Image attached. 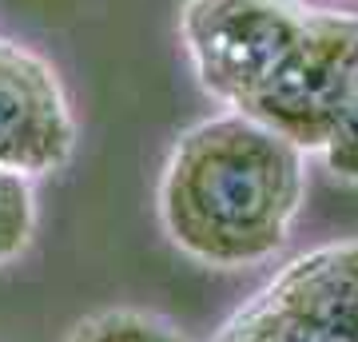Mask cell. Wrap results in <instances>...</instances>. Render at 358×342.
Returning <instances> with one entry per match:
<instances>
[{
    "label": "cell",
    "mask_w": 358,
    "mask_h": 342,
    "mask_svg": "<svg viewBox=\"0 0 358 342\" xmlns=\"http://www.w3.org/2000/svg\"><path fill=\"white\" fill-rule=\"evenodd\" d=\"M307 152L239 112L192 124L164 159L155 215L167 243L211 271H251L291 243L307 203Z\"/></svg>",
    "instance_id": "cell-1"
},
{
    "label": "cell",
    "mask_w": 358,
    "mask_h": 342,
    "mask_svg": "<svg viewBox=\"0 0 358 342\" xmlns=\"http://www.w3.org/2000/svg\"><path fill=\"white\" fill-rule=\"evenodd\" d=\"M315 8L307 0H183L179 48L195 84L223 112H247L307 32Z\"/></svg>",
    "instance_id": "cell-2"
},
{
    "label": "cell",
    "mask_w": 358,
    "mask_h": 342,
    "mask_svg": "<svg viewBox=\"0 0 358 342\" xmlns=\"http://www.w3.org/2000/svg\"><path fill=\"white\" fill-rule=\"evenodd\" d=\"M350 20H355V13L315 8L307 32L299 36L291 56L239 115L271 127L275 136L291 140L299 152L322 155V148L334 136V120H338Z\"/></svg>",
    "instance_id": "cell-3"
},
{
    "label": "cell",
    "mask_w": 358,
    "mask_h": 342,
    "mask_svg": "<svg viewBox=\"0 0 358 342\" xmlns=\"http://www.w3.org/2000/svg\"><path fill=\"white\" fill-rule=\"evenodd\" d=\"M76 152V115L44 56L0 36V167L40 179L68 167Z\"/></svg>",
    "instance_id": "cell-4"
},
{
    "label": "cell",
    "mask_w": 358,
    "mask_h": 342,
    "mask_svg": "<svg viewBox=\"0 0 358 342\" xmlns=\"http://www.w3.org/2000/svg\"><path fill=\"white\" fill-rule=\"evenodd\" d=\"M259 294L338 342H358V239L322 243L294 255Z\"/></svg>",
    "instance_id": "cell-5"
},
{
    "label": "cell",
    "mask_w": 358,
    "mask_h": 342,
    "mask_svg": "<svg viewBox=\"0 0 358 342\" xmlns=\"http://www.w3.org/2000/svg\"><path fill=\"white\" fill-rule=\"evenodd\" d=\"M64 342H192L171 318L143 306H103L92 311L64 334Z\"/></svg>",
    "instance_id": "cell-6"
},
{
    "label": "cell",
    "mask_w": 358,
    "mask_h": 342,
    "mask_svg": "<svg viewBox=\"0 0 358 342\" xmlns=\"http://www.w3.org/2000/svg\"><path fill=\"white\" fill-rule=\"evenodd\" d=\"M322 167L338 183L358 187V16L350 20V44H346V68H343V96H338V120L334 136L322 148Z\"/></svg>",
    "instance_id": "cell-7"
},
{
    "label": "cell",
    "mask_w": 358,
    "mask_h": 342,
    "mask_svg": "<svg viewBox=\"0 0 358 342\" xmlns=\"http://www.w3.org/2000/svg\"><path fill=\"white\" fill-rule=\"evenodd\" d=\"M211 342H338L322 330L299 322V318L282 315L279 306H271L263 294H251L235 315L215 330Z\"/></svg>",
    "instance_id": "cell-8"
},
{
    "label": "cell",
    "mask_w": 358,
    "mask_h": 342,
    "mask_svg": "<svg viewBox=\"0 0 358 342\" xmlns=\"http://www.w3.org/2000/svg\"><path fill=\"white\" fill-rule=\"evenodd\" d=\"M36 239V191L32 179L0 167V266L16 263Z\"/></svg>",
    "instance_id": "cell-9"
}]
</instances>
